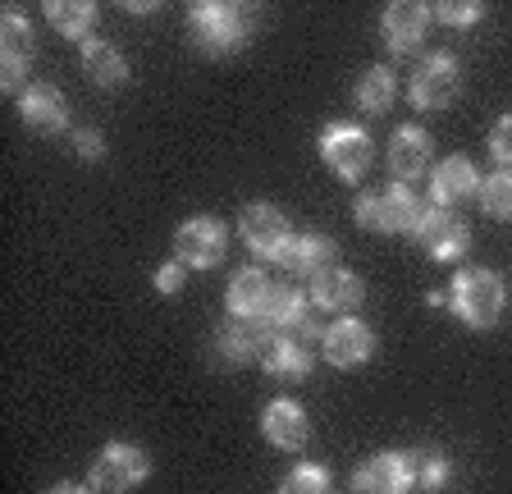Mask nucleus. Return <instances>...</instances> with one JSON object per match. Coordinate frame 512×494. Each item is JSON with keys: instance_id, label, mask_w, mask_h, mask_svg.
I'll return each instance as SVG.
<instances>
[{"instance_id": "1", "label": "nucleus", "mask_w": 512, "mask_h": 494, "mask_svg": "<svg viewBox=\"0 0 512 494\" xmlns=\"http://www.w3.org/2000/svg\"><path fill=\"white\" fill-rule=\"evenodd\" d=\"M448 307L467 330H494L508 307V289H503L499 270L490 266H467L448 284Z\"/></svg>"}, {"instance_id": "2", "label": "nucleus", "mask_w": 512, "mask_h": 494, "mask_svg": "<svg viewBox=\"0 0 512 494\" xmlns=\"http://www.w3.org/2000/svg\"><path fill=\"white\" fill-rule=\"evenodd\" d=\"M188 33L206 55L224 60L252 37V19L243 5H224V0H197L188 10Z\"/></svg>"}, {"instance_id": "3", "label": "nucleus", "mask_w": 512, "mask_h": 494, "mask_svg": "<svg viewBox=\"0 0 512 494\" xmlns=\"http://www.w3.org/2000/svg\"><path fill=\"white\" fill-rule=\"evenodd\" d=\"M426 206L416 202V193L407 183H389L380 193H362L352 202V220L371 234H412Z\"/></svg>"}, {"instance_id": "4", "label": "nucleus", "mask_w": 512, "mask_h": 494, "mask_svg": "<svg viewBox=\"0 0 512 494\" xmlns=\"http://www.w3.org/2000/svg\"><path fill=\"white\" fill-rule=\"evenodd\" d=\"M238 238L247 243L252 257L275 261V266H284L288 252H293V243H298L293 225H288V215L279 211V206H270V202L243 206V215H238Z\"/></svg>"}, {"instance_id": "5", "label": "nucleus", "mask_w": 512, "mask_h": 494, "mask_svg": "<svg viewBox=\"0 0 512 494\" xmlns=\"http://www.w3.org/2000/svg\"><path fill=\"white\" fill-rule=\"evenodd\" d=\"M147 476H151V458L128 440L106 444L92 458V467H87V485L96 494H128V490H138Z\"/></svg>"}, {"instance_id": "6", "label": "nucleus", "mask_w": 512, "mask_h": 494, "mask_svg": "<svg viewBox=\"0 0 512 494\" xmlns=\"http://www.w3.org/2000/svg\"><path fill=\"white\" fill-rule=\"evenodd\" d=\"M320 161L334 170V179L362 183L366 174H371L375 142H371V133L357 129V124H325V133H320Z\"/></svg>"}, {"instance_id": "7", "label": "nucleus", "mask_w": 512, "mask_h": 494, "mask_svg": "<svg viewBox=\"0 0 512 494\" xmlns=\"http://www.w3.org/2000/svg\"><path fill=\"white\" fill-rule=\"evenodd\" d=\"M224 252H229V229L215 215H188L174 229V261L183 270H211L224 261Z\"/></svg>"}, {"instance_id": "8", "label": "nucleus", "mask_w": 512, "mask_h": 494, "mask_svg": "<svg viewBox=\"0 0 512 494\" xmlns=\"http://www.w3.org/2000/svg\"><path fill=\"white\" fill-rule=\"evenodd\" d=\"M458 92H462V69L448 51L426 55V60L412 69V83H407V101H412L416 110H426V115L430 110H448Z\"/></svg>"}, {"instance_id": "9", "label": "nucleus", "mask_w": 512, "mask_h": 494, "mask_svg": "<svg viewBox=\"0 0 512 494\" xmlns=\"http://www.w3.org/2000/svg\"><path fill=\"white\" fill-rule=\"evenodd\" d=\"M412 243L426 252L430 261H458L471 247V229L458 211H444V206H426L421 220L412 229Z\"/></svg>"}, {"instance_id": "10", "label": "nucleus", "mask_w": 512, "mask_h": 494, "mask_svg": "<svg viewBox=\"0 0 512 494\" xmlns=\"http://www.w3.org/2000/svg\"><path fill=\"white\" fill-rule=\"evenodd\" d=\"M416 490V458L412 453H371L366 462H357L352 472V494H407Z\"/></svg>"}, {"instance_id": "11", "label": "nucleus", "mask_w": 512, "mask_h": 494, "mask_svg": "<svg viewBox=\"0 0 512 494\" xmlns=\"http://www.w3.org/2000/svg\"><path fill=\"white\" fill-rule=\"evenodd\" d=\"M430 19H435V10L421 5V0H394V5H384V14H380L384 51L389 55H412L416 46L426 42Z\"/></svg>"}, {"instance_id": "12", "label": "nucleus", "mask_w": 512, "mask_h": 494, "mask_svg": "<svg viewBox=\"0 0 512 494\" xmlns=\"http://www.w3.org/2000/svg\"><path fill=\"white\" fill-rule=\"evenodd\" d=\"M320 353H325L330 366H339V371H357L362 362L375 357V330L366 321H357V316H339V321L325 325V334H320Z\"/></svg>"}, {"instance_id": "13", "label": "nucleus", "mask_w": 512, "mask_h": 494, "mask_svg": "<svg viewBox=\"0 0 512 494\" xmlns=\"http://www.w3.org/2000/svg\"><path fill=\"white\" fill-rule=\"evenodd\" d=\"M32 46H37L32 23L23 19L19 10H10L0 19V87H5V92H19V97L28 92V87H23V74H28Z\"/></svg>"}, {"instance_id": "14", "label": "nucleus", "mask_w": 512, "mask_h": 494, "mask_svg": "<svg viewBox=\"0 0 512 494\" xmlns=\"http://www.w3.org/2000/svg\"><path fill=\"white\" fill-rule=\"evenodd\" d=\"M307 307H311V293H302L298 284H275V298H270L266 325L275 334H293V339L311 344V339H320L325 330L316 325V316H311Z\"/></svg>"}, {"instance_id": "15", "label": "nucleus", "mask_w": 512, "mask_h": 494, "mask_svg": "<svg viewBox=\"0 0 512 494\" xmlns=\"http://www.w3.org/2000/svg\"><path fill=\"white\" fill-rule=\"evenodd\" d=\"M261 435L284 453H302L311 440L307 408H302L298 398H270L266 412H261Z\"/></svg>"}, {"instance_id": "16", "label": "nucleus", "mask_w": 512, "mask_h": 494, "mask_svg": "<svg viewBox=\"0 0 512 494\" xmlns=\"http://www.w3.org/2000/svg\"><path fill=\"white\" fill-rule=\"evenodd\" d=\"M384 161H389V174H394V183H407L412 188L421 174L435 165V147H430V133L416 129V124H407V129H398L394 138H389V151H384Z\"/></svg>"}, {"instance_id": "17", "label": "nucleus", "mask_w": 512, "mask_h": 494, "mask_svg": "<svg viewBox=\"0 0 512 494\" xmlns=\"http://www.w3.org/2000/svg\"><path fill=\"white\" fill-rule=\"evenodd\" d=\"M19 119L32 133L55 138V133L69 129V101H64V92L55 83H32L19 97Z\"/></svg>"}, {"instance_id": "18", "label": "nucleus", "mask_w": 512, "mask_h": 494, "mask_svg": "<svg viewBox=\"0 0 512 494\" xmlns=\"http://www.w3.org/2000/svg\"><path fill=\"white\" fill-rule=\"evenodd\" d=\"M275 339L279 334L270 330L266 321H247V316H229V321L220 325V334H215V344H220V353L229 357V362H261Z\"/></svg>"}, {"instance_id": "19", "label": "nucleus", "mask_w": 512, "mask_h": 494, "mask_svg": "<svg viewBox=\"0 0 512 494\" xmlns=\"http://www.w3.org/2000/svg\"><path fill=\"white\" fill-rule=\"evenodd\" d=\"M476 188H480V174L467 156H444V161L430 170V202L444 206V211H453L458 202L476 197Z\"/></svg>"}, {"instance_id": "20", "label": "nucleus", "mask_w": 512, "mask_h": 494, "mask_svg": "<svg viewBox=\"0 0 512 494\" xmlns=\"http://www.w3.org/2000/svg\"><path fill=\"white\" fill-rule=\"evenodd\" d=\"M270 298H275V280H270V275H261L256 266L238 270L234 280H229V293H224L229 312H234V316H247V321H266Z\"/></svg>"}, {"instance_id": "21", "label": "nucleus", "mask_w": 512, "mask_h": 494, "mask_svg": "<svg viewBox=\"0 0 512 494\" xmlns=\"http://www.w3.org/2000/svg\"><path fill=\"white\" fill-rule=\"evenodd\" d=\"M334 266H339V243L325 234H298V243H293V252L284 261V270L298 275V280H320Z\"/></svg>"}, {"instance_id": "22", "label": "nucleus", "mask_w": 512, "mask_h": 494, "mask_svg": "<svg viewBox=\"0 0 512 494\" xmlns=\"http://www.w3.org/2000/svg\"><path fill=\"white\" fill-rule=\"evenodd\" d=\"M78 65H83L87 83H96V87H124L128 83V60H124V51H119L115 42H101V37L83 42Z\"/></svg>"}, {"instance_id": "23", "label": "nucleus", "mask_w": 512, "mask_h": 494, "mask_svg": "<svg viewBox=\"0 0 512 494\" xmlns=\"http://www.w3.org/2000/svg\"><path fill=\"white\" fill-rule=\"evenodd\" d=\"M362 298H366V289L348 266H334L320 280H311V302H316L320 312H352Z\"/></svg>"}, {"instance_id": "24", "label": "nucleus", "mask_w": 512, "mask_h": 494, "mask_svg": "<svg viewBox=\"0 0 512 494\" xmlns=\"http://www.w3.org/2000/svg\"><path fill=\"white\" fill-rule=\"evenodd\" d=\"M46 23L64 42H92L96 5L92 0H46Z\"/></svg>"}, {"instance_id": "25", "label": "nucleus", "mask_w": 512, "mask_h": 494, "mask_svg": "<svg viewBox=\"0 0 512 494\" xmlns=\"http://www.w3.org/2000/svg\"><path fill=\"white\" fill-rule=\"evenodd\" d=\"M261 371L275 380H302L311 376V348L302 344V339H293V334H279L275 344L266 348V357H261Z\"/></svg>"}, {"instance_id": "26", "label": "nucleus", "mask_w": 512, "mask_h": 494, "mask_svg": "<svg viewBox=\"0 0 512 494\" xmlns=\"http://www.w3.org/2000/svg\"><path fill=\"white\" fill-rule=\"evenodd\" d=\"M352 101H357V110H366V115H384V110L398 101V78L389 65H371L362 78H357V92H352Z\"/></svg>"}, {"instance_id": "27", "label": "nucleus", "mask_w": 512, "mask_h": 494, "mask_svg": "<svg viewBox=\"0 0 512 494\" xmlns=\"http://www.w3.org/2000/svg\"><path fill=\"white\" fill-rule=\"evenodd\" d=\"M476 197H480V211L490 215V220H512V170L485 174Z\"/></svg>"}, {"instance_id": "28", "label": "nucleus", "mask_w": 512, "mask_h": 494, "mask_svg": "<svg viewBox=\"0 0 512 494\" xmlns=\"http://www.w3.org/2000/svg\"><path fill=\"white\" fill-rule=\"evenodd\" d=\"M279 494H334V481L320 462H298V467L279 481Z\"/></svg>"}, {"instance_id": "29", "label": "nucleus", "mask_w": 512, "mask_h": 494, "mask_svg": "<svg viewBox=\"0 0 512 494\" xmlns=\"http://www.w3.org/2000/svg\"><path fill=\"white\" fill-rule=\"evenodd\" d=\"M430 10H435V19L444 28H471V23L485 19V5H476V0H439Z\"/></svg>"}, {"instance_id": "30", "label": "nucleus", "mask_w": 512, "mask_h": 494, "mask_svg": "<svg viewBox=\"0 0 512 494\" xmlns=\"http://www.w3.org/2000/svg\"><path fill=\"white\" fill-rule=\"evenodd\" d=\"M448 458H416V485L421 490H444L448 485Z\"/></svg>"}, {"instance_id": "31", "label": "nucleus", "mask_w": 512, "mask_h": 494, "mask_svg": "<svg viewBox=\"0 0 512 494\" xmlns=\"http://www.w3.org/2000/svg\"><path fill=\"white\" fill-rule=\"evenodd\" d=\"M490 156L499 165H512V110L494 119V129H490Z\"/></svg>"}, {"instance_id": "32", "label": "nucleus", "mask_w": 512, "mask_h": 494, "mask_svg": "<svg viewBox=\"0 0 512 494\" xmlns=\"http://www.w3.org/2000/svg\"><path fill=\"white\" fill-rule=\"evenodd\" d=\"M74 151L83 156V161H101V156H106V138L83 124V129H74Z\"/></svg>"}, {"instance_id": "33", "label": "nucleus", "mask_w": 512, "mask_h": 494, "mask_svg": "<svg viewBox=\"0 0 512 494\" xmlns=\"http://www.w3.org/2000/svg\"><path fill=\"white\" fill-rule=\"evenodd\" d=\"M183 280H188V270H183L179 261H165V266L156 270V293H165V298H174V293L183 289Z\"/></svg>"}, {"instance_id": "34", "label": "nucleus", "mask_w": 512, "mask_h": 494, "mask_svg": "<svg viewBox=\"0 0 512 494\" xmlns=\"http://www.w3.org/2000/svg\"><path fill=\"white\" fill-rule=\"evenodd\" d=\"M42 494H96L92 485H78V481H55L51 490H42Z\"/></svg>"}]
</instances>
